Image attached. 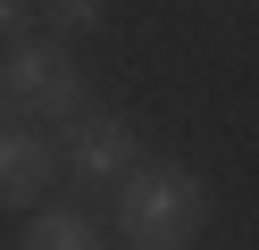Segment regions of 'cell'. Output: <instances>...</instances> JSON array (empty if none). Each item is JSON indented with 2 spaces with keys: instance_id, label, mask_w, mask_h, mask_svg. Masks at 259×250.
I'll return each instance as SVG.
<instances>
[{
  "instance_id": "6da1fadb",
  "label": "cell",
  "mask_w": 259,
  "mask_h": 250,
  "mask_svg": "<svg viewBox=\"0 0 259 250\" xmlns=\"http://www.w3.org/2000/svg\"><path fill=\"white\" fill-rule=\"evenodd\" d=\"M209 225V183L176 159H151V167H125L117 175V233L134 250H192Z\"/></svg>"
},
{
  "instance_id": "7a4b0ae2",
  "label": "cell",
  "mask_w": 259,
  "mask_h": 250,
  "mask_svg": "<svg viewBox=\"0 0 259 250\" xmlns=\"http://www.w3.org/2000/svg\"><path fill=\"white\" fill-rule=\"evenodd\" d=\"M84 67H75L67 42H42V33H25V42L0 50V109H25V117H84Z\"/></svg>"
},
{
  "instance_id": "3957f363",
  "label": "cell",
  "mask_w": 259,
  "mask_h": 250,
  "mask_svg": "<svg viewBox=\"0 0 259 250\" xmlns=\"http://www.w3.org/2000/svg\"><path fill=\"white\" fill-rule=\"evenodd\" d=\"M51 150H59V167H75V183H117L125 167H142V133L109 109L67 117V142H51Z\"/></svg>"
},
{
  "instance_id": "277c9868",
  "label": "cell",
  "mask_w": 259,
  "mask_h": 250,
  "mask_svg": "<svg viewBox=\"0 0 259 250\" xmlns=\"http://www.w3.org/2000/svg\"><path fill=\"white\" fill-rule=\"evenodd\" d=\"M51 183H59V150L42 142L34 125H9V117H0V209L34 217L42 200H51Z\"/></svg>"
},
{
  "instance_id": "5b68a950",
  "label": "cell",
  "mask_w": 259,
  "mask_h": 250,
  "mask_svg": "<svg viewBox=\"0 0 259 250\" xmlns=\"http://www.w3.org/2000/svg\"><path fill=\"white\" fill-rule=\"evenodd\" d=\"M17 250H109V233H101V217L75 209V200H42V209L25 217Z\"/></svg>"
},
{
  "instance_id": "8992f818",
  "label": "cell",
  "mask_w": 259,
  "mask_h": 250,
  "mask_svg": "<svg viewBox=\"0 0 259 250\" xmlns=\"http://www.w3.org/2000/svg\"><path fill=\"white\" fill-rule=\"evenodd\" d=\"M109 25V0H34V33L42 42H84V33H101Z\"/></svg>"
},
{
  "instance_id": "52a82bcc",
  "label": "cell",
  "mask_w": 259,
  "mask_h": 250,
  "mask_svg": "<svg viewBox=\"0 0 259 250\" xmlns=\"http://www.w3.org/2000/svg\"><path fill=\"white\" fill-rule=\"evenodd\" d=\"M34 33V0H0V50Z\"/></svg>"
}]
</instances>
